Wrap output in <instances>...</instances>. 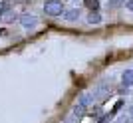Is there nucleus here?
I'll return each instance as SVG.
<instances>
[{"mask_svg": "<svg viewBox=\"0 0 133 123\" xmlns=\"http://www.w3.org/2000/svg\"><path fill=\"white\" fill-rule=\"evenodd\" d=\"M64 4H62V0H46L44 2V14L46 16H64Z\"/></svg>", "mask_w": 133, "mask_h": 123, "instance_id": "obj_1", "label": "nucleus"}, {"mask_svg": "<svg viewBox=\"0 0 133 123\" xmlns=\"http://www.w3.org/2000/svg\"><path fill=\"white\" fill-rule=\"evenodd\" d=\"M131 117H133V109H131Z\"/></svg>", "mask_w": 133, "mask_h": 123, "instance_id": "obj_12", "label": "nucleus"}, {"mask_svg": "<svg viewBox=\"0 0 133 123\" xmlns=\"http://www.w3.org/2000/svg\"><path fill=\"white\" fill-rule=\"evenodd\" d=\"M125 6H127L129 10H133V0H129V2H127V4H125Z\"/></svg>", "mask_w": 133, "mask_h": 123, "instance_id": "obj_10", "label": "nucleus"}, {"mask_svg": "<svg viewBox=\"0 0 133 123\" xmlns=\"http://www.w3.org/2000/svg\"><path fill=\"white\" fill-rule=\"evenodd\" d=\"M10 2H6V0H0V16H4V14H8L10 12Z\"/></svg>", "mask_w": 133, "mask_h": 123, "instance_id": "obj_7", "label": "nucleus"}, {"mask_svg": "<svg viewBox=\"0 0 133 123\" xmlns=\"http://www.w3.org/2000/svg\"><path fill=\"white\" fill-rule=\"evenodd\" d=\"M6 34H8V32H6L4 28H0V38H2V36H6Z\"/></svg>", "mask_w": 133, "mask_h": 123, "instance_id": "obj_11", "label": "nucleus"}, {"mask_svg": "<svg viewBox=\"0 0 133 123\" xmlns=\"http://www.w3.org/2000/svg\"><path fill=\"white\" fill-rule=\"evenodd\" d=\"M79 18V10L78 8H70V10L64 12V20H68V22H76Z\"/></svg>", "mask_w": 133, "mask_h": 123, "instance_id": "obj_4", "label": "nucleus"}, {"mask_svg": "<svg viewBox=\"0 0 133 123\" xmlns=\"http://www.w3.org/2000/svg\"><path fill=\"white\" fill-rule=\"evenodd\" d=\"M88 22H89V24H99V22H101V14H99L97 10H91V12L88 14Z\"/></svg>", "mask_w": 133, "mask_h": 123, "instance_id": "obj_6", "label": "nucleus"}, {"mask_svg": "<svg viewBox=\"0 0 133 123\" xmlns=\"http://www.w3.org/2000/svg\"><path fill=\"white\" fill-rule=\"evenodd\" d=\"M121 4V0H109V6L111 8H115V6H119Z\"/></svg>", "mask_w": 133, "mask_h": 123, "instance_id": "obj_9", "label": "nucleus"}, {"mask_svg": "<svg viewBox=\"0 0 133 123\" xmlns=\"http://www.w3.org/2000/svg\"><path fill=\"white\" fill-rule=\"evenodd\" d=\"M20 24H22L24 30H34L38 26V18L32 16V14H24V16H20Z\"/></svg>", "mask_w": 133, "mask_h": 123, "instance_id": "obj_3", "label": "nucleus"}, {"mask_svg": "<svg viewBox=\"0 0 133 123\" xmlns=\"http://www.w3.org/2000/svg\"><path fill=\"white\" fill-rule=\"evenodd\" d=\"M91 101H94V93H83L82 97L78 99L76 107H74V115H78V113H83L89 105H91Z\"/></svg>", "mask_w": 133, "mask_h": 123, "instance_id": "obj_2", "label": "nucleus"}, {"mask_svg": "<svg viewBox=\"0 0 133 123\" xmlns=\"http://www.w3.org/2000/svg\"><path fill=\"white\" fill-rule=\"evenodd\" d=\"M121 84L125 85V87H129V85H133V70H125L121 76Z\"/></svg>", "mask_w": 133, "mask_h": 123, "instance_id": "obj_5", "label": "nucleus"}, {"mask_svg": "<svg viewBox=\"0 0 133 123\" xmlns=\"http://www.w3.org/2000/svg\"><path fill=\"white\" fill-rule=\"evenodd\" d=\"M85 4H88L89 10H97V8H99V2H97V0H85Z\"/></svg>", "mask_w": 133, "mask_h": 123, "instance_id": "obj_8", "label": "nucleus"}]
</instances>
